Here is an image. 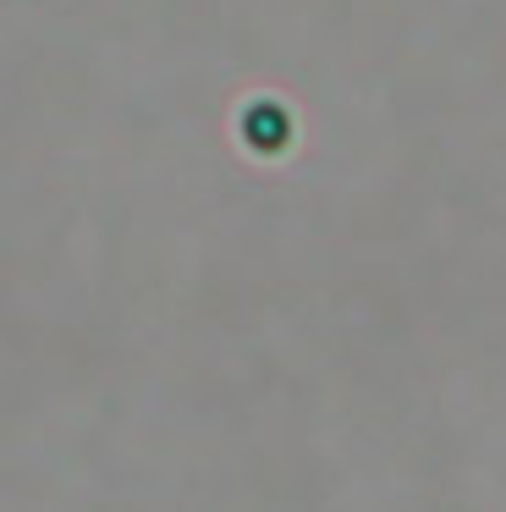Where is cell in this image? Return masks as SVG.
<instances>
[{
  "instance_id": "obj_1",
  "label": "cell",
  "mask_w": 506,
  "mask_h": 512,
  "mask_svg": "<svg viewBox=\"0 0 506 512\" xmlns=\"http://www.w3.org/2000/svg\"><path fill=\"white\" fill-rule=\"evenodd\" d=\"M286 138H292V127H286V111H281V105H253V111H248V144L281 149Z\"/></svg>"
}]
</instances>
